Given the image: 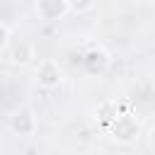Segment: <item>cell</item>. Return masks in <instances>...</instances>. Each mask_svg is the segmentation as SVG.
Segmentation results:
<instances>
[{"label": "cell", "mask_w": 155, "mask_h": 155, "mask_svg": "<svg viewBox=\"0 0 155 155\" xmlns=\"http://www.w3.org/2000/svg\"><path fill=\"white\" fill-rule=\"evenodd\" d=\"M7 128H10V133L17 136V138H31V136H36V131H39V116H36V111H34L31 107H19V109H15V111L10 114Z\"/></svg>", "instance_id": "obj_1"}, {"label": "cell", "mask_w": 155, "mask_h": 155, "mask_svg": "<svg viewBox=\"0 0 155 155\" xmlns=\"http://www.w3.org/2000/svg\"><path fill=\"white\" fill-rule=\"evenodd\" d=\"M107 133H109V138H111L114 143H119V145H131V143H136L138 136H140V121H138L133 114H119L116 121L107 128Z\"/></svg>", "instance_id": "obj_2"}, {"label": "cell", "mask_w": 155, "mask_h": 155, "mask_svg": "<svg viewBox=\"0 0 155 155\" xmlns=\"http://www.w3.org/2000/svg\"><path fill=\"white\" fill-rule=\"evenodd\" d=\"M34 80L41 90H56L61 82H63V68L58 61L53 58H44L39 61L36 70H34Z\"/></svg>", "instance_id": "obj_3"}, {"label": "cell", "mask_w": 155, "mask_h": 155, "mask_svg": "<svg viewBox=\"0 0 155 155\" xmlns=\"http://www.w3.org/2000/svg\"><path fill=\"white\" fill-rule=\"evenodd\" d=\"M34 12L41 22H58L70 12V7L68 0H34Z\"/></svg>", "instance_id": "obj_4"}, {"label": "cell", "mask_w": 155, "mask_h": 155, "mask_svg": "<svg viewBox=\"0 0 155 155\" xmlns=\"http://www.w3.org/2000/svg\"><path fill=\"white\" fill-rule=\"evenodd\" d=\"M109 63H111V58L102 46H90L85 51V56H82V65H85V70L90 75H102L109 68Z\"/></svg>", "instance_id": "obj_5"}, {"label": "cell", "mask_w": 155, "mask_h": 155, "mask_svg": "<svg viewBox=\"0 0 155 155\" xmlns=\"http://www.w3.org/2000/svg\"><path fill=\"white\" fill-rule=\"evenodd\" d=\"M7 58H10V63L12 65H29L31 61H34V46L29 44V41H24V39H19V41H15L10 48H7Z\"/></svg>", "instance_id": "obj_6"}, {"label": "cell", "mask_w": 155, "mask_h": 155, "mask_svg": "<svg viewBox=\"0 0 155 155\" xmlns=\"http://www.w3.org/2000/svg\"><path fill=\"white\" fill-rule=\"evenodd\" d=\"M116 116H119V107H116V102H111V99L99 102L97 109H94V119H97L104 128H109V126L116 121Z\"/></svg>", "instance_id": "obj_7"}, {"label": "cell", "mask_w": 155, "mask_h": 155, "mask_svg": "<svg viewBox=\"0 0 155 155\" xmlns=\"http://www.w3.org/2000/svg\"><path fill=\"white\" fill-rule=\"evenodd\" d=\"M94 5H97V0H68V7L73 15H87L94 10Z\"/></svg>", "instance_id": "obj_8"}, {"label": "cell", "mask_w": 155, "mask_h": 155, "mask_svg": "<svg viewBox=\"0 0 155 155\" xmlns=\"http://www.w3.org/2000/svg\"><path fill=\"white\" fill-rule=\"evenodd\" d=\"M12 46V24L0 22V51H7Z\"/></svg>", "instance_id": "obj_9"}, {"label": "cell", "mask_w": 155, "mask_h": 155, "mask_svg": "<svg viewBox=\"0 0 155 155\" xmlns=\"http://www.w3.org/2000/svg\"><path fill=\"white\" fill-rule=\"evenodd\" d=\"M148 145L155 150V124L150 126V131H148Z\"/></svg>", "instance_id": "obj_10"}, {"label": "cell", "mask_w": 155, "mask_h": 155, "mask_svg": "<svg viewBox=\"0 0 155 155\" xmlns=\"http://www.w3.org/2000/svg\"><path fill=\"white\" fill-rule=\"evenodd\" d=\"M133 2H138V5H153L155 0H133Z\"/></svg>", "instance_id": "obj_11"}]
</instances>
